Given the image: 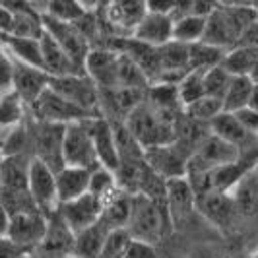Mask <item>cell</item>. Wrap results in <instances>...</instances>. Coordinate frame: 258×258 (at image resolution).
<instances>
[{
  "label": "cell",
  "instance_id": "cell-23",
  "mask_svg": "<svg viewBox=\"0 0 258 258\" xmlns=\"http://www.w3.org/2000/svg\"><path fill=\"white\" fill-rule=\"evenodd\" d=\"M109 233L111 231L101 221L76 233L74 243H72V258H99V252L103 248V243Z\"/></svg>",
  "mask_w": 258,
  "mask_h": 258
},
{
  "label": "cell",
  "instance_id": "cell-35",
  "mask_svg": "<svg viewBox=\"0 0 258 258\" xmlns=\"http://www.w3.org/2000/svg\"><path fill=\"white\" fill-rule=\"evenodd\" d=\"M221 113H223V107H221L220 99H214V97H208V95H204L198 101H194L192 105L184 107V115L188 118H192L200 124H208V126Z\"/></svg>",
  "mask_w": 258,
  "mask_h": 258
},
{
  "label": "cell",
  "instance_id": "cell-40",
  "mask_svg": "<svg viewBox=\"0 0 258 258\" xmlns=\"http://www.w3.org/2000/svg\"><path fill=\"white\" fill-rule=\"evenodd\" d=\"M24 254H29V252L12 243L6 235H0V258H20Z\"/></svg>",
  "mask_w": 258,
  "mask_h": 258
},
{
  "label": "cell",
  "instance_id": "cell-46",
  "mask_svg": "<svg viewBox=\"0 0 258 258\" xmlns=\"http://www.w3.org/2000/svg\"><path fill=\"white\" fill-rule=\"evenodd\" d=\"M254 179H256V214H258V167L254 169Z\"/></svg>",
  "mask_w": 258,
  "mask_h": 258
},
{
  "label": "cell",
  "instance_id": "cell-11",
  "mask_svg": "<svg viewBox=\"0 0 258 258\" xmlns=\"http://www.w3.org/2000/svg\"><path fill=\"white\" fill-rule=\"evenodd\" d=\"M144 159H146V165L155 175H159L163 181H171V179L186 177L190 155L181 150L175 142H171L165 146H155L150 150H144Z\"/></svg>",
  "mask_w": 258,
  "mask_h": 258
},
{
  "label": "cell",
  "instance_id": "cell-9",
  "mask_svg": "<svg viewBox=\"0 0 258 258\" xmlns=\"http://www.w3.org/2000/svg\"><path fill=\"white\" fill-rule=\"evenodd\" d=\"M49 229V218L41 212H24V214H14L10 216V223L6 229V237L27 250L29 254L37 248Z\"/></svg>",
  "mask_w": 258,
  "mask_h": 258
},
{
  "label": "cell",
  "instance_id": "cell-49",
  "mask_svg": "<svg viewBox=\"0 0 258 258\" xmlns=\"http://www.w3.org/2000/svg\"><path fill=\"white\" fill-rule=\"evenodd\" d=\"M20 258H31V256H29V254H24V256H20Z\"/></svg>",
  "mask_w": 258,
  "mask_h": 258
},
{
  "label": "cell",
  "instance_id": "cell-3",
  "mask_svg": "<svg viewBox=\"0 0 258 258\" xmlns=\"http://www.w3.org/2000/svg\"><path fill=\"white\" fill-rule=\"evenodd\" d=\"M29 111L35 118V122L60 124V126L84 122V120L93 116L90 113H86V111H82L74 103H70L68 99L58 95L56 91H52L51 88H47L43 91L35 99V103L29 105Z\"/></svg>",
  "mask_w": 258,
  "mask_h": 258
},
{
  "label": "cell",
  "instance_id": "cell-48",
  "mask_svg": "<svg viewBox=\"0 0 258 258\" xmlns=\"http://www.w3.org/2000/svg\"><path fill=\"white\" fill-rule=\"evenodd\" d=\"M254 10H256V16H258V4H254Z\"/></svg>",
  "mask_w": 258,
  "mask_h": 258
},
{
  "label": "cell",
  "instance_id": "cell-6",
  "mask_svg": "<svg viewBox=\"0 0 258 258\" xmlns=\"http://www.w3.org/2000/svg\"><path fill=\"white\" fill-rule=\"evenodd\" d=\"M27 192L41 214L51 216L52 212H56L58 208L56 175L35 157H31L27 167Z\"/></svg>",
  "mask_w": 258,
  "mask_h": 258
},
{
  "label": "cell",
  "instance_id": "cell-38",
  "mask_svg": "<svg viewBox=\"0 0 258 258\" xmlns=\"http://www.w3.org/2000/svg\"><path fill=\"white\" fill-rule=\"evenodd\" d=\"M12 74H14V60L6 47L0 43V95L12 93Z\"/></svg>",
  "mask_w": 258,
  "mask_h": 258
},
{
  "label": "cell",
  "instance_id": "cell-1",
  "mask_svg": "<svg viewBox=\"0 0 258 258\" xmlns=\"http://www.w3.org/2000/svg\"><path fill=\"white\" fill-rule=\"evenodd\" d=\"M171 229H173V225L169 220L167 204L155 202L144 194L130 196V216L128 223H126V231L130 233L132 241L154 246Z\"/></svg>",
  "mask_w": 258,
  "mask_h": 258
},
{
  "label": "cell",
  "instance_id": "cell-51",
  "mask_svg": "<svg viewBox=\"0 0 258 258\" xmlns=\"http://www.w3.org/2000/svg\"><path fill=\"white\" fill-rule=\"evenodd\" d=\"M256 157H258V142H256Z\"/></svg>",
  "mask_w": 258,
  "mask_h": 258
},
{
  "label": "cell",
  "instance_id": "cell-14",
  "mask_svg": "<svg viewBox=\"0 0 258 258\" xmlns=\"http://www.w3.org/2000/svg\"><path fill=\"white\" fill-rule=\"evenodd\" d=\"M84 124L88 128V134L91 138L99 165L115 173L116 167H118V150H116V138L113 124L103 116H91Z\"/></svg>",
  "mask_w": 258,
  "mask_h": 258
},
{
  "label": "cell",
  "instance_id": "cell-28",
  "mask_svg": "<svg viewBox=\"0 0 258 258\" xmlns=\"http://www.w3.org/2000/svg\"><path fill=\"white\" fill-rule=\"evenodd\" d=\"M41 14L49 16L52 20L76 26L90 14V8L82 2H74V0H52L41 8Z\"/></svg>",
  "mask_w": 258,
  "mask_h": 258
},
{
  "label": "cell",
  "instance_id": "cell-5",
  "mask_svg": "<svg viewBox=\"0 0 258 258\" xmlns=\"http://www.w3.org/2000/svg\"><path fill=\"white\" fill-rule=\"evenodd\" d=\"M64 128L66 126H60V124L35 122V128L29 130L33 157L45 163L54 175L64 167V159H62Z\"/></svg>",
  "mask_w": 258,
  "mask_h": 258
},
{
  "label": "cell",
  "instance_id": "cell-24",
  "mask_svg": "<svg viewBox=\"0 0 258 258\" xmlns=\"http://www.w3.org/2000/svg\"><path fill=\"white\" fill-rule=\"evenodd\" d=\"M39 39L0 35V43L6 47V51L10 52V56H12L14 60H20L24 64L35 66V68L43 70V58H41V43H39Z\"/></svg>",
  "mask_w": 258,
  "mask_h": 258
},
{
  "label": "cell",
  "instance_id": "cell-39",
  "mask_svg": "<svg viewBox=\"0 0 258 258\" xmlns=\"http://www.w3.org/2000/svg\"><path fill=\"white\" fill-rule=\"evenodd\" d=\"M233 115L237 116L239 124H241L250 136H256L258 138V113L256 111H252L250 107H246V109L237 111V113H233Z\"/></svg>",
  "mask_w": 258,
  "mask_h": 258
},
{
  "label": "cell",
  "instance_id": "cell-21",
  "mask_svg": "<svg viewBox=\"0 0 258 258\" xmlns=\"http://www.w3.org/2000/svg\"><path fill=\"white\" fill-rule=\"evenodd\" d=\"M90 177L91 171L78 167H62L56 173V196H58V206L72 202L80 196L88 194L90 190Z\"/></svg>",
  "mask_w": 258,
  "mask_h": 258
},
{
  "label": "cell",
  "instance_id": "cell-26",
  "mask_svg": "<svg viewBox=\"0 0 258 258\" xmlns=\"http://www.w3.org/2000/svg\"><path fill=\"white\" fill-rule=\"evenodd\" d=\"M254 90V84L252 80L246 76H235L231 78L225 95L221 97V107H223V113H237V111H243L250 103V95Z\"/></svg>",
  "mask_w": 258,
  "mask_h": 258
},
{
  "label": "cell",
  "instance_id": "cell-44",
  "mask_svg": "<svg viewBox=\"0 0 258 258\" xmlns=\"http://www.w3.org/2000/svg\"><path fill=\"white\" fill-rule=\"evenodd\" d=\"M248 107L258 113V86H254V90H252V95H250V103H248Z\"/></svg>",
  "mask_w": 258,
  "mask_h": 258
},
{
  "label": "cell",
  "instance_id": "cell-25",
  "mask_svg": "<svg viewBox=\"0 0 258 258\" xmlns=\"http://www.w3.org/2000/svg\"><path fill=\"white\" fill-rule=\"evenodd\" d=\"M130 196L132 194L124 192V190H118V192L107 200L103 204V214H101V223L109 231H115V229H126V223H128L130 216Z\"/></svg>",
  "mask_w": 258,
  "mask_h": 258
},
{
  "label": "cell",
  "instance_id": "cell-2",
  "mask_svg": "<svg viewBox=\"0 0 258 258\" xmlns=\"http://www.w3.org/2000/svg\"><path fill=\"white\" fill-rule=\"evenodd\" d=\"M175 120L177 118L161 115L142 101L136 109L130 111L122 124L132 134V138L140 144L142 150H150L175 140Z\"/></svg>",
  "mask_w": 258,
  "mask_h": 258
},
{
  "label": "cell",
  "instance_id": "cell-31",
  "mask_svg": "<svg viewBox=\"0 0 258 258\" xmlns=\"http://www.w3.org/2000/svg\"><path fill=\"white\" fill-rule=\"evenodd\" d=\"M221 8H223L225 18H227L233 33H235V43H237V39L241 37V33L245 31L246 27L258 22L254 4H221Z\"/></svg>",
  "mask_w": 258,
  "mask_h": 258
},
{
  "label": "cell",
  "instance_id": "cell-45",
  "mask_svg": "<svg viewBox=\"0 0 258 258\" xmlns=\"http://www.w3.org/2000/svg\"><path fill=\"white\" fill-rule=\"evenodd\" d=\"M250 80H252V84L254 86H258V60H256V64H254V68H252V72H250Z\"/></svg>",
  "mask_w": 258,
  "mask_h": 258
},
{
  "label": "cell",
  "instance_id": "cell-12",
  "mask_svg": "<svg viewBox=\"0 0 258 258\" xmlns=\"http://www.w3.org/2000/svg\"><path fill=\"white\" fill-rule=\"evenodd\" d=\"M118 58L120 52L111 47H91L86 60H84V74L99 90H113L116 88L118 76Z\"/></svg>",
  "mask_w": 258,
  "mask_h": 258
},
{
  "label": "cell",
  "instance_id": "cell-22",
  "mask_svg": "<svg viewBox=\"0 0 258 258\" xmlns=\"http://www.w3.org/2000/svg\"><path fill=\"white\" fill-rule=\"evenodd\" d=\"M200 43L221 49V51H229L235 47V33L225 18L221 4H216V8L206 18V27H204V35Z\"/></svg>",
  "mask_w": 258,
  "mask_h": 258
},
{
  "label": "cell",
  "instance_id": "cell-27",
  "mask_svg": "<svg viewBox=\"0 0 258 258\" xmlns=\"http://www.w3.org/2000/svg\"><path fill=\"white\" fill-rule=\"evenodd\" d=\"M258 60V49H246V47H233L225 52L221 66L231 78L235 76H250L252 68Z\"/></svg>",
  "mask_w": 258,
  "mask_h": 258
},
{
  "label": "cell",
  "instance_id": "cell-43",
  "mask_svg": "<svg viewBox=\"0 0 258 258\" xmlns=\"http://www.w3.org/2000/svg\"><path fill=\"white\" fill-rule=\"evenodd\" d=\"M8 223H10V214H8L6 206H4L2 200H0V235H6Z\"/></svg>",
  "mask_w": 258,
  "mask_h": 258
},
{
  "label": "cell",
  "instance_id": "cell-15",
  "mask_svg": "<svg viewBox=\"0 0 258 258\" xmlns=\"http://www.w3.org/2000/svg\"><path fill=\"white\" fill-rule=\"evenodd\" d=\"M49 84H51V78L45 70L14 60L12 93L26 107L35 103V99L49 88Z\"/></svg>",
  "mask_w": 258,
  "mask_h": 258
},
{
  "label": "cell",
  "instance_id": "cell-33",
  "mask_svg": "<svg viewBox=\"0 0 258 258\" xmlns=\"http://www.w3.org/2000/svg\"><path fill=\"white\" fill-rule=\"evenodd\" d=\"M118 182H116V175L113 171L105 167H97L95 171H91V177H90V190L88 192L91 196H95L97 200L101 202H107L111 200L116 192H118Z\"/></svg>",
  "mask_w": 258,
  "mask_h": 258
},
{
  "label": "cell",
  "instance_id": "cell-37",
  "mask_svg": "<svg viewBox=\"0 0 258 258\" xmlns=\"http://www.w3.org/2000/svg\"><path fill=\"white\" fill-rule=\"evenodd\" d=\"M231 82V76L223 70V66L218 64L214 68H210L204 72V90H206L208 97H214V99H220L225 95V90Z\"/></svg>",
  "mask_w": 258,
  "mask_h": 258
},
{
  "label": "cell",
  "instance_id": "cell-20",
  "mask_svg": "<svg viewBox=\"0 0 258 258\" xmlns=\"http://www.w3.org/2000/svg\"><path fill=\"white\" fill-rule=\"evenodd\" d=\"M196 210H200L216 225H229L237 216V208L231 194L214 192V190L196 196Z\"/></svg>",
  "mask_w": 258,
  "mask_h": 258
},
{
  "label": "cell",
  "instance_id": "cell-10",
  "mask_svg": "<svg viewBox=\"0 0 258 258\" xmlns=\"http://www.w3.org/2000/svg\"><path fill=\"white\" fill-rule=\"evenodd\" d=\"M41 24H43V31L60 45V49L74 60L78 68H82L84 72V60L90 52V39L78 29L74 24H64L58 20H52L49 16L41 14Z\"/></svg>",
  "mask_w": 258,
  "mask_h": 258
},
{
  "label": "cell",
  "instance_id": "cell-34",
  "mask_svg": "<svg viewBox=\"0 0 258 258\" xmlns=\"http://www.w3.org/2000/svg\"><path fill=\"white\" fill-rule=\"evenodd\" d=\"M177 88H179V97H181L182 107L192 105L194 101H198V99H202L206 95V90H204V72L202 70H190L177 84Z\"/></svg>",
  "mask_w": 258,
  "mask_h": 258
},
{
  "label": "cell",
  "instance_id": "cell-50",
  "mask_svg": "<svg viewBox=\"0 0 258 258\" xmlns=\"http://www.w3.org/2000/svg\"><path fill=\"white\" fill-rule=\"evenodd\" d=\"M0 167H2V155H0Z\"/></svg>",
  "mask_w": 258,
  "mask_h": 258
},
{
  "label": "cell",
  "instance_id": "cell-13",
  "mask_svg": "<svg viewBox=\"0 0 258 258\" xmlns=\"http://www.w3.org/2000/svg\"><path fill=\"white\" fill-rule=\"evenodd\" d=\"M56 214L66 223V227L76 235V233L88 229V227L95 225L97 221L101 220L103 202L88 192L76 198V200H72V202L60 204L56 208Z\"/></svg>",
  "mask_w": 258,
  "mask_h": 258
},
{
  "label": "cell",
  "instance_id": "cell-19",
  "mask_svg": "<svg viewBox=\"0 0 258 258\" xmlns=\"http://www.w3.org/2000/svg\"><path fill=\"white\" fill-rule=\"evenodd\" d=\"M144 101L152 109H155L157 113L169 116V118H177L179 115L184 113L177 84H165V82L150 84L148 90H146Z\"/></svg>",
  "mask_w": 258,
  "mask_h": 258
},
{
  "label": "cell",
  "instance_id": "cell-41",
  "mask_svg": "<svg viewBox=\"0 0 258 258\" xmlns=\"http://www.w3.org/2000/svg\"><path fill=\"white\" fill-rule=\"evenodd\" d=\"M235 47H246V49H258V22L248 26L237 39Z\"/></svg>",
  "mask_w": 258,
  "mask_h": 258
},
{
  "label": "cell",
  "instance_id": "cell-32",
  "mask_svg": "<svg viewBox=\"0 0 258 258\" xmlns=\"http://www.w3.org/2000/svg\"><path fill=\"white\" fill-rule=\"evenodd\" d=\"M225 52L227 51H221V49L210 47V45H204V43L188 45V66H190V70L206 72L210 68L221 64Z\"/></svg>",
  "mask_w": 258,
  "mask_h": 258
},
{
  "label": "cell",
  "instance_id": "cell-29",
  "mask_svg": "<svg viewBox=\"0 0 258 258\" xmlns=\"http://www.w3.org/2000/svg\"><path fill=\"white\" fill-rule=\"evenodd\" d=\"M204 27H206V18H200L194 14L181 16L173 24V41L182 45H196L202 41Z\"/></svg>",
  "mask_w": 258,
  "mask_h": 258
},
{
  "label": "cell",
  "instance_id": "cell-47",
  "mask_svg": "<svg viewBox=\"0 0 258 258\" xmlns=\"http://www.w3.org/2000/svg\"><path fill=\"white\" fill-rule=\"evenodd\" d=\"M250 258H258V250H256V252H254V254H252Z\"/></svg>",
  "mask_w": 258,
  "mask_h": 258
},
{
  "label": "cell",
  "instance_id": "cell-42",
  "mask_svg": "<svg viewBox=\"0 0 258 258\" xmlns=\"http://www.w3.org/2000/svg\"><path fill=\"white\" fill-rule=\"evenodd\" d=\"M14 26V14L6 4H0V35H10Z\"/></svg>",
  "mask_w": 258,
  "mask_h": 258
},
{
  "label": "cell",
  "instance_id": "cell-17",
  "mask_svg": "<svg viewBox=\"0 0 258 258\" xmlns=\"http://www.w3.org/2000/svg\"><path fill=\"white\" fill-rule=\"evenodd\" d=\"M173 18L167 14H157L148 10L144 20L138 24V27L134 29L132 39L140 41L144 45H150V47H163L173 41Z\"/></svg>",
  "mask_w": 258,
  "mask_h": 258
},
{
  "label": "cell",
  "instance_id": "cell-8",
  "mask_svg": "<svg viewBox=\"0 0 258 258\" xmlns=\"http://www.w3.org/2000/svg\"><path fill=\"white\" fill-rule=\"evenodd\" d=\"M84 122L68 124L64 128L62 159H64V167H78V169L95 171V169L101 167V165L97 161L93 144H91V138Z\"/></svg>",
  "mask_w": 258,
  "mask_h": 258
},
{
  "label": "cell",
  "instance_id": "cell-30",
  "mask_svg": "<svg viewBox=\"0 0 258 258\" xmlns=\"http://www.w3.org/2000/svg\"><path fill=\"white\" fill-rule=\"evenodd\" d=\"M150 86V80L146 78L142 68L136 64L132 58L120 52L118 58V76H116V88H124V90H138L146 91Z\"/></svg>",
  "mask_w": 258,
  "mask_h": 258
},
{
  "label": "cell",
  "instance_id": "cell-16",
  "mask_svg": "<svg viewBox=\"0 0 258 258\" xmlns=\"http://www.w3.org/2000/svg\"><path fill=\"white\" fill-rule=\"evenodd\" d=\"M165 204H167V214L173 227L182 225L192 218V214L196 212V192L186 177L167 181Z\"/></svg>",
  "mask_w": 258,
  "mask_h": 258
},
{
  "label": "cell",
  "instance_id": "cell-18",
  "mask_svg": "<svg viewBox=\"0 0 258 258\" xmlns=\"http://www.w3.org/2000/svg\"><path fill=\"white\" fill-rule=\"evenodd\" d=\"M41 43V58H43V70L49 78H66L74 74H84L82 68L74 64V60L66 54L56 41H52L45 31L39 39Z\"/></svg>",
  "mask_w": 258,
  "mask_h": 258
},
{
  "label": "cell",
  "instance_id": "cell-7",
  "mask_svg": "<svg viewBox=\"0 0 258 258\" xmlns=\"http://www.w3.org/2000/svg\"><path fill=\"white\" fill-rule=\"evenodd\" d=\"M49 88L62 95L70 103L80 107L82 111L93 116H101L99 113V88L86 74H74L66 78H51Z\"/></svg>",
  "mask_w": 258,
  "mask_h": 258
},
{
  "label": "cell",
  "instance_id": "cell-4",
  "mask_svg": "<svg viewBox=\"0 0 258 258\" xmlns=\"http://www.w3.org/2000/svg\"><path fill=\"white\" fill-rule=\"evenodd\" d=\"M239 157H241V154L237 148H233L231 144L223 142L221 138L214 136L210 132V136L198 146V150L188 159L186 177L206 175L210 171H216V169L225 167L233 161H237Z\"/></svg>",
  "mask_w": 258,
  "mask_h": 258
},
{
  "label": "cell",
  "instance_id": "cell-36",
  "mask_svg": "<svg viewBox=\"0 0 258 258\" xmlns=\"http://www.w3.org/2000/svg\"><path fill=\"white\" fill-rule=\"evenodd\" d=\"M132 245V237L126 229H115L107 235L99 258H124Z\"/></svg>",
  "mask_w": 258,
  "mask_h": 258
}]
</instances>
